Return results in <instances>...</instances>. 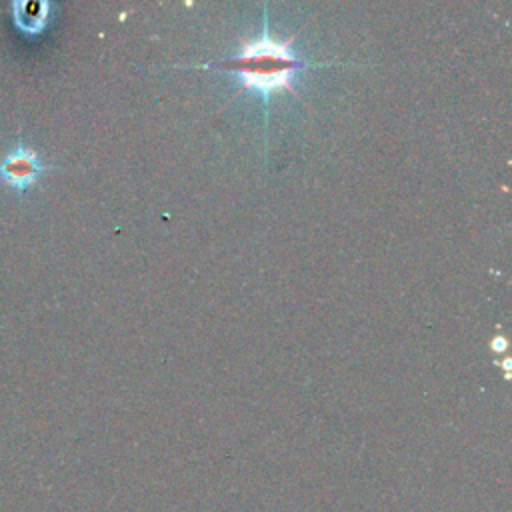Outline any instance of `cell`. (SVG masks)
Listing matches in <instances>:
<instances>
[{
	"label": "cell",
	"mask_w": 512,
	"mask_h": 512,
	"mask_svg": "<svg viewBox=\"0 0 512 512\" xmlns=\"http://www.w3.org/2000/svg\"><path fill=\"white\" fill-rule=\"evenodd\" d=\"M202 68H220L236 74L238 88L244 92L256 94L264 104V120L268 126V110L270 100L278 92H292L294 90V78L306 68H318L324 66L322 62L306 60L296 54L290 40H276L270 34L268 28V16L264 8V30L260 38L244 42L238 52L230 58H224L220 62H206L200 64Z\"/></svg>",
	"instance_id": "6da1fadb"
},
{
	"label": "cell",
	"mask_w": 512,
	"mask_h": 512,
	"mask_svg": "<svg viewBox=\"0 0 512 512\" xmlns=\"http://www.w3.org/2000/svg\"><path fill=\"white\" fill-rule=\"evenodd\" d=\"M50 168L52 166L44 164L34 148L16 144L0 160V182L16 192H24Z\"/></svg>",
	"instance_id": "7a4b0ae2"
},
{
	"label": "cell",
	"mask_w": 512,
	"mask_h": 512,
	"mask_svg": "<svg viewBox=\"0 0 512 512\" xmlns=\"http://www.w3.org/2000/svg\"><path fill=\"white\" fill-rule=\"evenodd\" d=\"M50 8L48 2H14L12 20L24 34H40L48 22Z\"/></svg>",
	"instance_id": "3957f363"
}]
</instances>
